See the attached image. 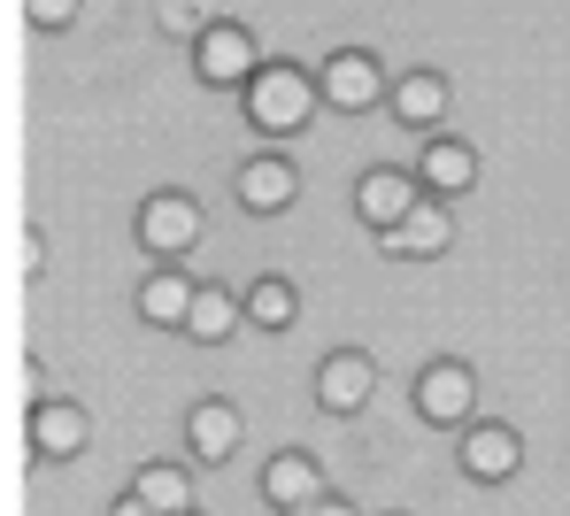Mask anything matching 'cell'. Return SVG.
I'll use <instances>...</instances> for the list:
<instances>
[{
    "mask_svg": "<svg viewBox=\"0 0 570 516\" xmlns=\"http://www.w3.org/2000/svg\"><path fill=\"white\" fill-rule=\"evenodd\" d=\"M239 93H247V123H255V131H271V139L301 131V123L316 116V101H324V86H316L301 62H263Z\"/></svg>",
    "mask_w": 570,
    "mask_h": 516,
    "instance_id": "cell-1",
    "label": "cell"
},
{
    "mask_svg": "<svg viewBox=\"0 0 570 516\" xmlns=\"http://www.w3.org/2000/svg\"><path fill=\"white\" fill-rule=\"evenodd\" d=\"M371 394H379V363H371L363 347H340V355L316 363V409H324V416L371 409Z\"/></svg>",
    "mask_w": 570,
    "mask_h": 516,
    "instance_id": "cell-2",
    "label": "cell"
},
{
    "mask_svg": "<svg viewBox=\"0 0 570 516\" xmlns=\"http://www.w3.org/2000/svg\"><path fill=\"white\" fill-rule=\"evenodd\" d=\"M324 108H340V116H363V108L385 101V62L379 54H363V47H340L332 62H324Z\"/></svg>",
    "mask_w": 570,
    "mask_h": 516,
    "instance_id": "cell-3",
    "label": "cell"
},
{
    "mask_svg": "<svg viewBox=\"0 0 570 516\" xmlns=\"http://www.w3.org/2000/svg\"><path fill=\"white\" fill-rule=\"evenodd\" d=\"M193 70H200L208 86H247V78L263 70V54H255L247 23H208V31L193 39Z\"/></svg>",
    "mask_w": 570,
    "mask_h": 516,
    "instance_id": "cell-4",
    "label": "cell"
},
{
    "mask_svg": "<svg viewBox=\"0 0 570 516\" xmlns=\"http://www.w3.org/2000/svg\"><path fill=\"white\" fill-rule=\"evenodd\" d=\"M385 255H401V262H432V255H448L455 247V216H448V201L440 194H424V201L409 208L393 231H379Z\"/></svg>",
    "mask_w": 570,
    "mask_h": 516,
    "instance_id": "cell-5",
    "label": "cell"
},
{
    "mask_svg": "<svg viewBox=\"0 0 570 516\" xmlns=\"http://www.w3.org/2000/svg\"><path fill=\"white\" fill-rule=\"evenodd\" d=\"M139 247L147 255H186V247H200V201H186V194H147L139 201Z\"/></svg>",
    "mask_w": 570,
    "mask_h": 516,
    "instance_id": "cell-6",
    "label": "cell"
},
{
    "mask_svg": "<svg viewBox=\"0 0 570 516\" xmlns=\"http://www.w3.org/2000/svg\"><path fill=\"white\" fill-rule=\"evenodd\" d=\"M23 431H31V455L39 463H62V455H86L94 447V416L78 409V401H39V409L23 416Z\"/></svg>",
    "mask_w": 570,
    "mask_h": 516,
    "instance_id": "cell-7",
    "label": "cell"
},
{
    "mask_svg": "<svg viewBox=\"0 0 570 516\" xmlns=\"http://www.w3.org/2000/svg\"><path fill=\"white\" fill-rule=\"evenodd\" d=\"M478 409V370L471 363H432L424 378H416V416H432V424H471Z\"/></svg>",
    "mask_w": 570,
    "mask_h": 516,
    "instance_id": "cell-8",
    "label": "cell"
},
{
    "mask_svg": "<svg viewBox=\"0 0 570 516\" xmlns=\"http://www.w3.org/2000/svg\"><path fill=\"white\" fill-rule=\"evenodd\" d=\"M293 194H301V170H293L285 155L239 162V208H247V216H278V208H293Z\"/></svg>",
    "mask_w": 570,
    "mask_h": 516,
    "instance_id": "cell-9",
    "label": "cell"
},
{
    "mask_svg": "<svg viewBox=\"0 0 570 516\" xmlns=\"http://www.w3.org/2000/svg\"><path fill=\"white\" fill-rule=\"evenodd\" d=\"M517 463H524V439L509 424H493V416L463 424V470L471 478H517Z\"/></svg>",
    "mask_w": 570,
    "mask_h": 516,
    "instance_id": "cell-10",
    "label": "cell"
},
{
    "mask_svg": "<svg viewBox=\"0 0 570 516\" xmlns=\"http://www.w3.org/2000/svg\"><path fill=\"white\" fill-rule=\"evenodd\" d=\"M416 201H424V186H416L409 170H371V178L355 186V216H363L371 231H393Z\"/></svg>",
    "mask_w": 570,
    "mask_h": 516,
    "instance_id": "cell-11",
    "label": "cell"
},
{
    "mask_svg": "<svg viewBox=\"0 0 570 516\" xmlns=\"http://www.w3.org/2000/svg\"><path fill=\"white\" fill-rule=\"evenodd\" d=\"M263 494H271L285 516H293V509H308V502L324 494V470H316L301 447H285V455H271V470H263Z\"/></svg>",
    "mask_w": 570,
    "mask_h": 516,
    "instance_id": "cell-12",
    "label": "cell"
},
{
    "mask_svg": "<svg viewBox=\"0 0 570 516\" xmlns=\"http://www.w3.org/2000/svg\"><path fill=\"white\" fill-rule=\"evenodd\" d=\"M186 447L200 463H232V455H239V409H232V401H200V409L186 416Z\"/></svg>",
    "mask_w": 570,
    "mask_h": 516,
    "instance_id": "cell-13",
    "label": "cell"
},
{
    "mask_svg": "<svg viewBox=\"0 0 570 516\" xmlns=\"http://www.w3.org/2000/svg\"><path fill=\"white\" fill-rule=\"evenodd\" d=\"M424 186H432L440 201L471 194L478 186V147H463V139H432V147H424Z\"/></svg>",
    "mask_w": 570,
    "mask_h": 516,
    "instance_id": "cell-14",
    "label": "cell"
},
{
    "mask_svg": "<svg viewBox=\"0 0 570 516\" xmlns=\"http://www.w3.org/2000/svg\"><path fill=\"white\" fill-rule=\"evenodd\" d=\"M393 116H401L409 131H432V123L448 116V78H440V70H409V78L393 86Z\"/></svg>",
    "mask_w": 570,
    "mask_h": 516,
    "instance_id": "cell-15",
    "label": "cell"
},
{
    "mask_svg": "<svg viewBox=\"0 0 570 516\" xmlns=\"http://www.w3.org/2000/svg\"><path fill=\"white\" fill-rule=\"evenodd\" d=\"M239 324H247V301H232L224 286H200V294H193V316H186V331L200 339V347H224V339H232Z\"/></svg>",
    "mask_w": 570,
    "mask_h": 516,
    "instance_id": "cell-16",
    "label": "cell"
},
{
    "mask_svg": "<svg viewBox=\"0 0 570 516\" xmlns=\"http://www.w3.org/2000/svg\"><path fill=\"white\" fill-rule=\"evenodd\" d=\"M193 294H200V286H193L186 270H155V278L139 286V316H147V324H178V331H186Z\"/></svg>",
    "mask_w": 570,
    "mask_h": 516,
    "instance_id": "cell-17",
    "label": "cell"
},
{
    "mask_svg": "<svg viewBox=\"0 0 570 516\" xmlns=\"http://www.w3.org/2000/svg\"><path fill=\"white\" fill-rule=\"evenodd\" d=\"M131 494H139L147 509H163V516H193V486H186L178 463H147V470L131 478Z\"/></svg>",
    "mask_w": 570,
    "mask_h": 516,
    "instance_id": "cell-18",
    "label": "cell"
},
{
    "mask_svg": "<svg viewBox=\"0 0 570 516\" xmlns=\"http://www.w3.org/2000/svg\"><path fill=\"white\" fill-rule=\"evenodd\" d=\"M293 316H301V301H293V286H285V278H255V286H247V324L285 331Z\"/></svg>",
    "mask_w": 570,
    "mask_h": 516,
    "instance_id": "cell-19",
    "label": "cell"
},
{
    "mask_svg": "<svg viewBox=\"0 0 570 516\" xmlns=\"http://www.w3.org/2000/svg\"><path fill=\"white\" fill-rule=\"evenodd\" d=\"M39 262H47V231L31 224V231L16 239V278H39Z\"/></svg>",
    "mask_w": 570,
    "mask_h": 516,
    "instance_id": "cell-20",
    "label": "cell"
},
{
    "mask_svg": "<svg viewBox=\"0 0 570 516\" xmlns=\"http://www.w3.org/2000/svg\"><path fill=\"white\" fill-rule=\"evenodd\" d=\"M23 16H31L39 31H62V23L78 16V0H23Z\"/></svg>",
    "mask_w": 570,
    "mask_h": 516,
    "instance_id": "cell-21",
    "label": "cell"
},
{
    "mask_svg": "<svg viewBox=\"0 0 570 516\" xmlns=\"http://www.w3.org/2000/svg\"><path fill=\"white\" fill-rule=\"evenodd\" d=\"M163 23H170V31H178V39H200V31H208V23H200V8H193V0H163Z\"/></svg>",
    "mask_w": 570,
    "mask_h": 516,
    "instance_id": "cell-22",
    "label": "cell"
},
{
    "mask_svg": "<svg viewBox=\"0 0 570 516\" xmlns=\"http://www.w3.org/2000/svg\"><path fill=\"white\" fill-rule=\"evenodd\" d=\"M293 516H363V509H355V502H340V494H316L308 509H293Z\"/></svg>",
    "mask_w": 570,
    "mask_h": 516,
    "instance_id": "cell-23",
    "label": "cell"
},
{
    "mask_svg": "<svg viewBox=\"0 0 570 516\" xmlns=\"http://www.w3.org/2000/svg\"><path fill=\"white\" fill-rule=\"evenodd\" d=\"M108 516H163V509H147L139 494H124V502H116V509H108Z\"/></svg>",
    "mask_w": 570,
    "mask_h": 516,
    "instance_id": "cell-24",
    "label": "cell"
}]
</instances>
